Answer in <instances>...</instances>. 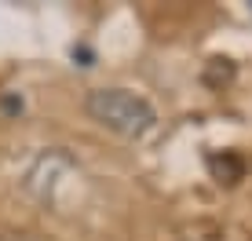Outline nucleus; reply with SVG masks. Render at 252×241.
Listing matches in <instances>:
<instances>
[{
	"instance_id": "nucleus-1",
	"label": "nucleus",
	"mask_w": 252,
	"mask_h": 241,
	"mask_svg": "<svg viewBox=\"0 0 252 241\" xmlns=\"http://www.w3.org/2000/svg\"><path fill=\"white\" fill-rule=\"evenodd\" d=\"M84 110L95 124L110 128L125 139H143L158 124V110L128 88H92L84 95Z\"/></svg>"
},
{
	"instance_id": "nucleus-2",
	"label": "nucleus",
	"mask_w": 252,
	"mask_h": 241,
	"mask_svg": "<svg viewBox=\"0 0 252 241\" xmlns=\"http://www.w3.org/2000/svg\"><path fill=\"white\" fill-rule=\"evenodd\" d=\"M73 59H81V66H92V51L88 48H73Z\"/></svg>"
}]
</instances>
